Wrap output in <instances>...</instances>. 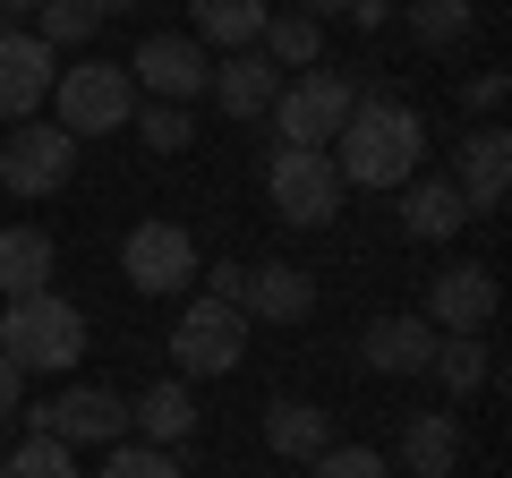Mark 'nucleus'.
Instances as JSON below:
<instances>
[{"label": "nucleus", "instance_id": "nucleus-1", "mask_svg": "<svg viewBox=\"0 0 512 478\" xmlns=\"http://www.w3.org/2000/svg\"><path fill=\"white\" fill-rule=\"evenodd\" d=\"M419 154H427V120L410 103H393V94H367L359 86L342 137H333V171H342V188H402V180H419Z\"/></svg>", "mask_w": 512, "mask_h": 478}, {"label": "nucleus", "instance_id": "nucleus-19", "mask_svg": "<svg viewBox=\"0 0 512 478\" xmlns=\"http://www.w3.org/2000/svg\"><path fill=\"white\" fill-rule=\"evenodd\" d=\"M402 461H410V478H453L461 419H453V410H419V419L402 427Z\"/></svg>", "mask_w": 512, "mask_h": 478}, {"label": "nucleus", "instance_id": "nucleus-13", "mask_svg": "<svg viewBox=\"0 0 512 478\" xmlns=\"http://www.w3.org/2000/svg\"><path fill=\"white\" fill-rule=\"evenodd\" d=\"M436 342H444V333L427 325V316H376L367 342H359V359L376 376H427V368H436Z\"/></svg>", "mask_w": 512, "mask_h": 478}, {"label": "nucleus", "instance_id": "nucleus-6", "mask_svg": "<svg viewBox=\"0 0 512 478\" xmlns=\"http://www.w3.org/2000/svg\"><path fill=\"white\" fill-rule=\"evenodd\" d=\"M69 171H77V137L60 120H18L0 137V188L9 197H52V188H69Z\"/></svg>", "mask_w": 512, "mask_h": 478}, {"label": "nucleus", "instance_id": "nucleus-24", "mask_svg": "<svg viewBox=\"0 0 512 478\" xmlns=\"http://www.w3.org/2000/svg\"><path fill=\"white\" fill-rule=\"evenodd\" d=\"M94 26H103V9H94V0H43V9H35V35L52 43V52L94 43Z\"/></svg>", "mask_w": 512, "mask_h": 478}, {"label": "nucleus", "instance_id": "nucleus-3", "mask_svg": "<svg viewBox=\"0 0 512 478\" xmlns=\"http://www.w3.org/2000/svg\"><path fill=\"white\" fill-rule=\"evenodd\" d=\"M52 120L69 137H120L137 120V86H128L120 60H77L52 77Z\"/></svg>", "mask_w": 512, "mask_h": 478}, {"label": "nucleus", "instance_id": "nucleus-28", "mask_svg": "<svg viewBox=\"0 0 512 478\" xmlns=\"http://www.w3.org/2000/svg\"><path fill=\"white\" fill-rule=\"evenodd\" d=\"M128 129L146 137L154 154H180L188 137H197V129H188V111H180V103H137V120H128Z\"/></svg>", "mask_w": 512, "mask_h": 478}, {"label": "nucleus", "instance_id": "nucleus-9", "mask_svg": "<svg viewBox=\"0 0 512 478\" xmlns=\"http://www.w3.org/2000/svg\"><path fill=\"white\" fill-rule=\"evenodd\" d=\"M248 350V316L222 299H188V316L171 325V368L180 376H231Z\"/></svg>", "mask_w": 512, "mask_h": 478}, {"label": "nucleus", "instance_id": "nucleus-35", "mask_svg": "<svg viewBox=\"0 0 512 478\" xmlns=\"http://www.w3.org/2000/svg\"><path fill=\"white\" fill-rule=\"evenodd\" d=\"M43 0H0V35H9V18H35Z\"/></svg>", "mask_w": 512, "mask_h": 478}, {"label": "nucleus", "instance_id": "nucleus-30", "mask_svg": "<svg viewBox=\"0 0 512 478\" xmlns=\"http://www.w3.org/2000/svg\"><path fill=\"white\" fill-rule=\"evenodd\" d=\"M316 478H393V470H384V453H367V444H325V453H316Z\"/></svg>", "mask_w": 512, "mask_h": 478}, {"label": "nucleus", "instance_id": "nucleus-15", "mask_svg": "<svg viewBox=\"0 0 512 478\" xmlns=\"http://www.w3.org/2000/svg\"><path fill=\"white\" fill-rule=\"evenodd\" d=\"M453 188H461V205H470V214H495V205H504V188H512V137H504V129L461 137V171H453Z\"/></svg>", "mask_w": 512, "mask_h": 478}, {"label": "nucleus", "instance_id": "nucleus-31", "mask_svg": "<svg viewBox=\"0 0 512 478\" xmlns=\"http://www.w3.org/2000/svg\"><path fill=\"white\" fill-rule=\"evenodd\" d=\"M239 291H248V265H214V291H205V299H222V308H239Z\"/></svg>", "mask_w": 512, "mask_h": 478}, {"label": "nucleus", "instance_id": "nucleus-5", "mask_svg": "<svg viewBox=\"0 0 512 478\" xmlns=\"http://www.w3.org/2000/svg\"><path fill=\"white\" fill-rule=\"evenodd\" d=\"M265 197H274V214L291 222V231H325V222L342 214V171H333V154H316V146H274Z\"/></svg>", "mask_w": 512, "mask_h": 478}, {"label": "nucleus", "instance_id": "nucleus-10", "mask_svg": "<svg viewBox=\"0 0 512 478\" xmlns=\"http://www.w3.org/2000/svg\"><path fill=\"white\" fill-rule=\"evenodd\" d=\"M26 419H35V436H52V444H120L128 436V402L103 393V385H69L43 410H26Z\"/></svg>", "mask_w": 512, "mask_h": 478}, {"label": "nucleus", "instance_id": "nucleus-25", "mask_svg": "<svg viewBox=\"0 0 512 478\" xmlns=\"http://www.w3.org/2000/svg\"><path fill=\"white\" fill-rule=\"evenodd\" d=\"M427 376H444L453 393H478V385H487V342H478V333H444Z\"/></svg>", "mask_w": 512, "mask_h": 478}, {"label": "nucleus", "instance_id": "nucleus-4", "mask_svg": "<svg viewBox=\"0 0 512 478\" xmlns=\"http://www.w3.org/2000/svg\"><path fill=\"white\" fill-rule=\"evenodd\" d=\"M350 103H359V86H350L342 69H299L291 86L274 94V111H265V120H274L282 146H316V154H325L333 137H342Z\"/></svg>", "mask_w": 512, "mask_h": 478}, {"label": "nucleus", "instance_id": "nucleus-36", "mask_svg": "<svg viewBox=\"0 0 512 478\" xmlns=\"http://www.w3.org/2000/svg\"><path fill=\"white\" fill-rule=\"evenodd\" d=\"M94 9H103V18H120V9H146V0H94Z\"/></svg>", "mask_w": 512, "mask_h": 478}, {"label": "nucleus", "instance_id": "nucleus-26", "mask_svg": "<svg viewBox=\"0 0 512 478\" xmlns=\"http://www.w3.org/2000/svg\"><path fill=\"white\" fill-rule=\"evenodd\" d=\"M410 35H419L427 52H453V43L470 35V0H410Z\"/></svg>", "mask_w": 512, "mask_h": 478}, {"label": "nucleus", "instance_id": "nucleus-33", "mask_svg": "<svg viewBox=\"0 0 512 478\" xmlns=\"http://www.w3.org/2000/svg\"><path fill=\"white\" fill-rule=\"evenodd\" d=\"M342 18H359V26H384V18H393V9H384V0H350Z\"/></svg>", "mask_w": 512, "mask_h": 478}, {"label": "nucleus", "instance_id": "nucleus-27", "mask_svg": "<svg viewBox=\"0 0 512 478\" xmlns=\"http://www.w3.org/2000/svg\"><path fill=\"white\" fill-rule=\"evenodd\" d=\"M0 478H77V461H69V444H52V436H26L18 453L0 461Z\"/></svg>", "mask_w": 512, "mask_h": 478}, {"label": "nucleus", "instance_id": "nucleus-22", "mask_svg": "<svg viewBox=\"0 0 512 478\" xmlns=\"http://www.w3.org/2000/svg\"><path fill=\"white\" fill-rule=\"evenodd\" d=\"M265 444H274L282 461H316L333 444V410H316V402H274L265 410Z\"/></svg>", "mask_w": 512, "mask_h": 478}, {"label": "nucleus", "instance_id": "nucleus-11", "mask_svg": "<svg viewBox=\"0 0 512 478\" xmlns=\"http://www.w3.org/2000/svg\"><path fill=\"white\" fill-rule=\"evenodd\" d=\"M52 77H60V60H52V43L43 35H0V120L18 129V120H35V103H52Z\"/></svg>", "mask_w": 512, "mask_h": 478}, {"label": "nucleus", "instance_id": "nucleus-12", "mask_svg": "<svg viewBox=\"0 0 512 478\" xmlns=\"http://www.w3.org/2000/svg\"><path fill=\"white\" fill-rule=\"evenodd\" d=\"M427 325L436 333H487L495 325V274L487 265H453L427 282Z\"/></svg>", "mask_w": 512, "mask_h": 478}, {"label": "nucleus", "instance_id": "nucleus-7", "mask_svg": "<svg viewBox=\"0 0 512 478\" xmlns=\"http://www.w3.org/2000/svg\"><path fill=\"white\" fill-rule=\"evenodd\" d=\"M205 77H214V60H205L197 35H146L137 52H128V86H137V103H197Z\"/></svg>", "mask_w": 512, "mask_h": 478}, {"label": "nucleus", "instance_id": "nucleus-23", "mask_svg": "<svg viewBox=\"0 0 512 478\" xmlns=\"http://www.w3.org/2000/svg\"><path fill=\"white\" fill-rule=\"evenodd\" d=\"M256 52L274 60V69H316V52H325V26L316 18H265V35H256Z\"/></svg>", "mask_w": 512, "mask_h": 478}, {"label": "nucleus", "instance_id": "nucleus-18", "mask_svg": "<svg viewBox=\"0 0 512 478\" xmlns=\"http://www.w3.org/2000/svg\"><path fill=\"white\" fill-rule=\"evenodd\" d=\"M265 0H188V26H197V43H222V52H256V35H265Z\"/></svg>", "mask_w": 512, "mask_h": 478}, {"label": "nucleus", "instance_id": "nucleus-16", "mask_svg": "<svg viewBox=\"0 0 512 478\" xmlns=\"http://www.w3.org/2000/svg\"><path fill=\"white\" fill-rule=\"evenodd\" d=\"M308 308H316V282L299 274V265H282V257L248 265V291H239V316H265V325H299Z\"/></svg>", "mask_w": 512, "mask_h": 478}, {"label": "nucleus", "instance_id": "nucleus-17", "mask_svg": "<svg viewBox=\"0 0 512 478\" xmlns=\"http://www.w3.org/2000/svg\"><path fill=\"white\" fill-rule=\"evenodd\" d=\"M52 274H60L52 231H35V222L0 231V299H35V291H52Z\"/></svg>", "mask_w": 512, "mask_h": 478}, {"label": "nucleus", "instance_id": "nucleus-34", "mask_svg": "<svg viewBox=\"0 0 512 478\" xmlns=\"http://www.w3.org/2000/svg\"><path fill=\"white\" fill-rule=\"evenodd\" d=\"M342 9H350V0H299V18H316V26H325V18H342Z\"/></svg>", "mask_w": 512, "mask_h": 478}, {"label": "nucleus", "instance_id": "nucleus-29", "mask_svg": "<svg viewBox=\"0 0 512 478\" xmlns=\"http://www.w3.org/2000/svg\"><path fill=\"white\" fill-rule=\"evenodd\" d=\"M94 478H180V461H171L163 444H111V461Z\"/></svg>", "mask_w": 512, "mask_h": 478}, {"label": "nucleus", "instance_id": "nucleus-20", "mask_svg": "<svg viewBox=\"0 0 512 478\" xmlns=\"http://www.w3.org/2000/svg\"><path fill=\"white\" fill-rule=\"evenodd\" d=\"M461 222H470V205H461L453 180H402V231L410 239H453Z\"/></svg>", "mask_w": 512, "mask_h": 478}, {"label": "nucleus", "instance_id": "nucleus-21", "mask_svg": "<svg viewBox=\"0 0 512 478\" xmlns=\"http://www.w3.org/2000/svg\"><path fill=\"white\" fill-rule=\"evenodd\" d=\"M128 427H146V444H180V436H197V402H188L180 376H163V385H146L128 402Z\"/></svg>", "mask_w": 512, "mask_h": 478}, {"label": "nucleus", "instance_id": "nucleus-2", "mask_svg": "<svg viewBox=\"0 0 512 478\" xmlns=\"http://www.w3.org/2000/svg\"><path fill=\"white\" fill-rule=\"evenodd\" d=\"M0 359L18 376H60L86 359V316L69 308L60 291H35V299H0Z\"/></svg>", "mask_w": 512, "mask_h": 478}, {"label": "nucleus", "instance_id": "nucleus-32", "mask_svg": "<svg viewBox=\"0 0 512 478\" xmlns=\"http://www.w3.org/2000/svg\"><path fill=\"white\" fill-rule=\"evenodd\" d=\"M18 385H26V376H18V368H9V359H0V427L18 419Z\"/></svg>", "mask_w": 512, "mask_h": 478}, {"label": "nucleus", "instance_id": "nucleus-14", "mask_svg": "<svg viewBox=\"0 0 512 478\" xmlns=\"http://www.w3.org/2000/svg\"><path fill=\"white\" fill-rule=\"evenodd\" d=\"M205 94H214L231 120H265V111H274V94H282V69H274L265 52H231V60H214Z\"/></svg>", "mask_w": 512, "mask_h": 478}, {"label": "nucleus", "instance_id": "nucleus-8", "mask_svg": "<svg viewBox=\"0 0 512 478\" xmlns=\"http://www.w3.org/2000/svg\"><path fill=\"white\" fill-rule=\"evenodd\" d=\"M120 274H128V291L171 299V291H188L205 265H197V239H188L180 222H137V231L120 239Z\"/></svg>", "mask_w": 512, "mask_h": 478}]
</instances>
